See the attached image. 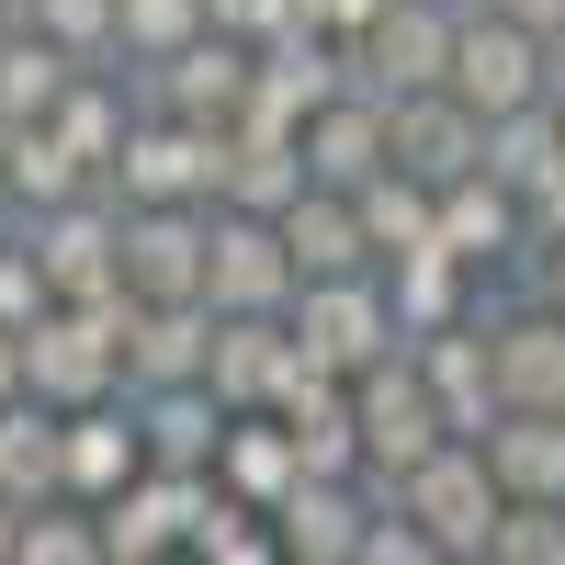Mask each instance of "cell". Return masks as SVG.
<instances>
[{
  "label": "cell",
  "mask_w": 565,
  "mask_h": 565,
  "mask_svg": "<svg viewBox=\"0 0 565 565\" xmlns=\"http://www.w3.org/2000/svg\"><path fill=\"white\" fill-rule=\"evenodd\" d=\"M554 79H565V57H554L543 23L463 0V34H452V79H441V90H463V103L498 125V114H521V103H554Z\"/></svg>",
  "instance_id": "6da1fadb"
},
{
  "label": "cell",
  "mask_w": 565,
  "mask_h": 565,
  "mask_svg": "<svg viewBox=\"0 0 565 565\" xmlns=\"http://www.w3.org/2000/svg\"><path fill=\"white\" fill-rule=\"evenodd\" d=\"M23 385L45 396V407H103V396H125V295L114 306H45L34 328H23Z\"/></svg>",
  "instance_id": "7a4b0ae2"
},
{
  "label": "cell",
  "mask_w": 565,
  "mask_h": 565,
  "mask_svg": "<svg viewBox=\"0 0 565 565\" xmlns=\"http://www.w3.org/2000/svg\"><path fill=\"white\" fill-rule=\"evenodd\" d=\"M351 407H362V476L385 487V498H396L418 463L452 441V418H441V396H430V373H418L407 351H385L373 373H351Z\"/></svg>",
  "instance_id": "3957f363"
},
{
  "label": "cell",
  "mask_w": 565,
  "mask_h": 565,
  "mask_svg": "<svg viewBox=\"0 0 565 565\" xmlns=\"http://www.w3.org/2000/svg\"><path fill=\"white\" fill-rule=\"evenodd\" d=\"M295 340H306L317 373H373L385 351H407V317H396L385 260H373V271H328V282H306V295H295Z\"/></svg>",
  "instance_id": "277c9868"
},
{
  "label": "cell",
  "mask_w": 565,
  "mask_h": 565,
  "mask_svg": "<svg viewBox=\"0 0 565 565\" xmlns=\"http://www.w3.org/2000/svg\"><path fill=\"white\" fill-rule=\"evenodd\" d=\"M215 159H226L215 125H181L159 103H136V125H125L103 181H114V204H215Z\"/></svg>",
  "instance_id": "5b68a950"
},
{
  "label": "cell",
  "mask_w": 565,
  "mask_h": 565,
  "mask_svg": "<svg viewBox=\"0 0 565 565\" xmlns=\"http://www.w3.org/2000/svg\"><path fill=\"white\" fill-rule=\"evenodd\" d=\"M23 226H34V260H45V282L68 306H114L125 295V204H114V181H90V193L45 204Z\"/></svg>",
  "instance_id": "8992f818"
},
{
  "label": "cell",
  "mask_w": 565,
  "mask_h": 565,
  "mask_svg": "<svg viewBox=\"0 0 565 565\" xmlns=\"http://www.w3.org/2000/svg\"><path fill=\"white\" fill-rule=\"evenodd\" d=\"M396 509H418V521H430L441 565H487V532H498L509 487H498L487 441H441V452H430V463H418V476L396 487Z\"/></svg>",
  "instance_id": "52a82bcc"
},
{
  "label": "cell",
  "mask_w": 565,
  "mask_h": 565,
  "mask_svg": "<svg viewBox=\"0 0 565 565\" xmlns=\"http://www.w3.org/2000/svg\"><path fill=\"white\" fill-rule=\"evenodd\" d=\"M295 295H306V271H295V249H282V215H238V204H215L204 306H226V317H295Z\"/></svg>",
  "instance_id": "ba28073f"
},
{
  "label": "cell",
  "mask_w": 565,
  "mask_h": 565,
  "mask_svg": "<svg viewBox=\"0 0 565 565\" xmlns=\"http://www.w3.org/2000/svg\"><path fill=\"white\" fill-rule=\"evenodd\" d=\"M249 79H260V45H238V34H193L181 57L136 68V103H159V114H181V125L238 136V114H249Z\"/></svg>",
  "instance_id": "9c48e42d"
},
{
  "label": "cell",
  "mask_w": 565,
  "mask_h": 565,
  "mask_svg": "<svg viewBox=\"0 0 565 565\" xmlns=\"http://www.w3.org/2000/svg\"><path fill=\"white\" fill-rule=\"evenodd\" d=\"M452 34H463V0H385V23L351 45V57H362V90H385V103L441 90V79H452Z\"/></svg>",
  "instance_id": "30bf717a"
},
{
  "label": "cell",
  "mask_w": 565,
  "mask_h": 565,
  "mask_svg": "<svg viewBox=\"0 0 565 565\" xmlns=\"http://www.w3.org/2000/svg\"><path fill=\"white\" fill-rule=\"evenodd\" d=\"M204 362H215V306L204 295H125V396L204 385Z\"/></svg>",
  "instance_id": "8fae6325"
},
{
  "label": "cell",
  "mask_w": 565,
  "mask_h": 565,
  "mask_svg": "<svg viewBox=\"0 0 565 565\" xmlns=\"http://www.w3.org/2000/svg\"><path fill=\"white\" fill-rule=\"evenodd\" d=\"M215 476H181V463H148L125 498H103V543L114 565H159V554H193V521H204Z\"/></svg>",
  "instance_id": "7c38bea8"
},
{
  "label": "cell",
  "mask_w": 565,
  "mask_h": 565,
  "mask_svg": "<svg viewBox=\"0 0 565 565\" xmlns=\"http://www.w3.org/2000/svg\"><path fill=\"white\" fill-rule=\"evenodd\" d=\"M407 362L430 373V396H441V418H452V441H487L498 430V351H487V306L476 317H452V328H418L407 340Z\"/></svg>",
  "instance_id": "4fadbf2b"
},
{
  "label": "cell",
  "mask_w": 565,
  "mask_h": 565,
  "mask_svg": "<svg viewBox=\"0 0 565 565\" xmlns=\"http://www.w3.org/2000/svg\"><path fill=\"white\" fill-rule=\"evenodd\" d=\"M373 509H385V487H373V476H295V498L271 509V532H282V554H295V565H362Z\"/></svg>",
  "instance_id": "5bb4252c"
},
{
  "label": "cell",
  "mask_w": 565,
  "mask_h": 565,
  "mask_svg": "<svg viewBox=\"0 0 565 565\" xmlns=\"http://www.w3.org/2000/svg\"><path fill=\"white\" fill-rule=\"evenodd\" d=\"M215 204H125V295H204Z\"/></svg>",
  "instance_id": "9a60e30c"
},
{
  "label": "cell",
  "mask_w": 565,
  "mask_h": 565,
  "mask_svg": "<svg viewBox=\"0 0 565 565\" xmlns=\"http://www.w3.org/2000/svg\"><path fill=\"white\" fill-rule=\"evenodd\" d=\"M396 170H418L430 193H452L463 170H487V114L463 90H407L396 103Z\"/></svg>",
  "instance_id": "2e32d148"
},
{
  "label": "cell",
  "mask_w": 565,
  "mask_h": 565,
  "mask_svg": "<svg viewBox=\"0 0 565 565\" xmlns=\"http://www.w3.org/2000/svg\"><path fill=\"white\" fill-rule=\"evenodd\" d=\"M385 159H396V103H385V90H362V79H351L340 103H317V114H306V170H317V181L362 193Z\"/></svg>",
  "instance_id": "e0dca14e"
},
{
  "label": "cell",
  "mask_w": 565,
  "mask_h": 565,
  "mask_svg": "<svg viewBox=\"0 0 565 565\" xmlns=\"http://www.w3.org/2000/svg\"><path fill=\"white\" fill-rule=\"evenodd\" d=\"M295 317H226L215 306V362H204V385L226 396V407H271L282 385H295Z\"/></svg>",
  "instance_id": "ac0fdd59"
},
{
  "label": "cell",
  "mask_w": 565,
  "mask_h": 565,
  "mask_svg": "<svg viewBox=\"0 0 565 565\" xmlns=\"http://www.w3.org/2000/svg\"><path fill=\"white\" fill-rule=\"evenodd\" d=\"M148 476V430H136V396H103V407H68V498H125Z\"/></svg>",
  "instance_id": "d6986e66"
},
{
  "label": "cell",
  "mask_w": 565,
  "mask_h": 565,
  "mask_svg": "<svg viewBox=\"0 0 565 565\" xmlns=\"http://www.w3.org/2000/svg\"><path fill=\"white\" fill-rule=\"evenodd\" d=\"M306 136H282V125H238L226 136V159H215V204H238V215H282L306 193Z\"/></svg>",
  "instance_id": "ffe728a7"
},
{
  "label": "cell",
  "mask_w": 565,
  "mask_h": 565,
  "mask_svg": "<svg viewBox=\"0 0 565 565\" xmlns=\"http://www.w3.org/2000/svg\"><path fill=\"white\" fill-rule=\"evenodd\" d=\"M441 249H463L476 271H498V260H521V249H532V204L509 193L498 170H463L452 193H441Z\"/></svg>",
  "instance_id": "44dd1931"
},
{
  "label": "cell",
  "mask_w": 565,
  "mask_h": 565,
  "mask_svg": "<svg viewBox=\"0 0 565 565\" xmlns=\"http://www.w3.org/2000/svg\"><path fill=\"white\" fill-rule=\"evenodd\" d=\"M226 407L215 385H148L136 396V430H148V463H181V476H215V452H226Z\"/></svg>",
  "instance_id": "7402d4cb"
},
{
  "label": "cell",
  "mask_w": 565,
  "mask_h": 565,
  "mask_svg": "<svg viewBox=\"0 0 565 565\" xmlns=\"http://www.w3.org/2000/svg\"><path fill=\"white\" fill-rule=\"evenodd\" d=\"M282 249H295V271H306V282H328V271H373L362 204L340 193V181H306V193L282 204Z\"/></svg>",
  "instance_id": "603a6c76"
},
{
  "label": "cell",
  "mask_w": 565,
  "mask_h": 565,
  "mask_svg": "<svg viewBox=\"0 0 565 565\" xmlns=\"http://www.w3.org/2000/svg\"><path fill=\"white\" fill-rule=\"evenodd\" d=\"M295 476H306V452H295V430H282L271 407H238V418H226V452H215V487H226V498L282 509Z\"/></svg>",
  "instance_id": "cb8c5ba5"
},
{
  "label": "cell",
  "mask_w": 565,
  "mask_h": 565,
  "mask_svg": "<svg viewBox=\"0 0 565 565\" xmlns=\"http://www.w3.org/2000/svg\"><path fill=\"white\" fill-rule=\"evenodd\" d=\"M385 282H396V317H407V340H418V328H452V317H476L487 306V271L476 260H463V249H396L385 260Z\"/></svg>",
  "instance_id": "d4e9b609"
},
{
  "label": "cell",
  "mask_w": 565,
  "mask_h": 565,
  "mask_svg": "<svg viewBox=\"0 0 565 565\" xmlns=\"http://www.w3.org/2000/svg\"><path fill=\"white\" fill-rule=\"evenodd\" d=\"M68 79H79V57H68L57 34L23 23V12H0V125H45Z\"/></svg>",
  "instance_id": "484cf974"
},
{
  "label": "cell",
  "mask_w": 565,
  "mask_h": 565,
  "mask_svg": "<svg viewBox=\"0 0 565 565\" xmlns=\"http://www.w3.org/2000/svg\"><path fill=\"white\" fill-rule=\"evenodd\" d=\"M487 463L509 498H565V407H498Z\"/></svg>",
  "instance_id": "4316f807"
},
{
  "label": "cell",
  "mask_w": 565,
  "mask_h": 565,
  "mask_svg": "<svg viewBox=\"0 0 565 565\" xmlns=\"http://www.w3.org/2000/svg\"><path fill=\"white\" fill-rule=\"evenodd\" d=\"M68 136V148L90 159V170H114V148H125V125H136V79L125 68H79L68 90H57V114H45Z\"/></svg>",
  "instance_id": "83f0119b"
},
{
  "label": "cell",
  "mask_w": 565,
  "mask_h": 565,
  "mask_svg": "<svg viewBox=\"0 0 565 565\" xmlns=\"http://www.w3.org/2000/svg\"><path fill=\"white\" fill-rule=\"evenodd\" d=\"M351 204H362V238H373V260H396V249H430V238H441V193H430L418 170H396V159L373 170Z\"/></svg>",
  "instance_id": "f1b7e54d"
},
{
  "label": "cell",
  "mask_w": 565,
  "mask_h": 565,
  "mask_svg": "<svg viewBox=\"0 0 565 565\" xmlns=\"http://www.w3.org/2000/svg\"><path fill=\"white\" fill-rule=\"evenodd\" d=\"M90 181H103V170H90L57 125H12V193H0V215H45V204L90 193Z\"/></svg>",
  "instance_id": "f546056e"
},
{
  "label": "cell",
  "mask_w": 565,
  "mask_h": 565,
  "mask_svg": "<svg viewBox=\"0 0 565 565\" xmlns=\"http://www.w3.org/2000/svg\"><path fill=\"white\" fill-rule=\"evenodd\" d=\"M487 170L509 181V193H554V170H565V114L554 103H521V114H498L487 125Z\"/></svg>",
  "instance_id": "4dcf8cb0"
},
{
  "label": "cell",
  "mask_w": 565,
  "mask_h": 565,
  "mask_svg": "<svg viewBox=\"0 0 565 565\" xmlns=\"http://www.w3.org/2000/svg\"><path fill=\"white\" fill-rule=\"evenodd\" d=\"M23 565H114L103 509H90V498H34L23 509Z\"/></svg>",
  "instance_id": "1f68e13d"
},
{
  "label": "cell",
  "mask_w": 565,
  "mask_h": 565,
  "mask_svg": "<svg viewBox=\"0 0 565 565\" xmlns=\"http://www.w3.org/2000/svg\"><path fill=\"white\" fill-rule=\"evenodd\" d=\"M193 34H215V12H204V0H125V12H114L125 79H136V68H159V57H181Z\"/></svg>",
  "instance_id": "d6a6232c"
},
{
  "label": "cell",
  "mask_w": 565,
  "mask_h": 565,
  "mask_svg": "<svg viewBox=\"0 0 565 565\" xmlns=\"http://www.w3.org/2000/svg\"><path fill=\"white\" fill-rule=\"evenodd\" d=\"M193 554L204 565H271L282 554V532H271V509H249V498H204V521H193Z\"/></svg>",
  "instance_id": "836d02e7"
},
{
  "label": "cell",
  "mask_w": 565,
  "mask_h": 565,
  "mask_svg": "<svg viewBox=\"0 0 565 565\" xmlns=\"http://www.w3.org/2000/svg\"><path fill=\"white\" fill-rule=\"evenodd\" d=\"M12 12L45 23L79 68H125V45H114V12H125V0H12Z\"/></svg>",
  "instance_id": "e575fe53"
},
{
  "label": "cell",
  "mask_w": 565,
  "mask_h": 565,
  "mask_svg": "<svg viewBox=\"0 0 565 565\" xmlns=\"http://www.w3.org/2000/svg\"><path fill=\"white\" fill-rule=\"evenodd\" d=\"M487 565H565V498H509L487 532Z\"/></svg>",
  "instance_id": "d590c367"
},
{
  "label": "cell",
  "mask_w": 565,
  "mask_h": 565,
  "mask_svg": "<svg viewBox=\"0 0 565 565\" xmlns=\"http://www.w3.org/2000/svg\"><path fill=\"white\" fill-rule=\"evenodd\" d=\"M45 306H57V282H45V260H34V226L0 215V328H34Z\"/></svg>",
  "instance_id": "8d00e7d4"
},
{
  "label": "cell",
  "mask_w": 565,
  "mask_h": 565,
  "mask_svg": "<svg viewBox=\"0 0 565 565\" xmlns=\"http://www.w3.org/2000/svg\"><path fill=\"white\" fill-rule=\"evenodd\" d=\"M306 23H317V34H340V45H362L373 23H385V0H306Z\"/></svg>",
  "instance_id": "74e56055"
},
{
  "label": "cell",
  "mask_w": 565,
  "mask_h": 565,
  "mask_svg": "<svg viewBox=\"0 0 565 565\" xmlns=\"http://www.w3.org/2000/svg\"><path fill=\"white\" fill-rule=\"evenodd\" d=\"M521 282L543 306H565V238H543V249H521Z\"/></svg>",
  "instance_id": "f35d334b"
},
{
  "label": "cell",
  "mask_w": 565,
  "mask_h": 565,
  "mask_svg": "<svg viewBox=\"0 0 565 565\" xmlns=\"http://www.w3.org/2000/svg\"><path fill=\"white\" fill-rule=\"evenodd\" d=\"M543 238H565V170H554V193H532V249Z\"/></svg>",
  "instance_id": "ab89813d"
},
{
  "label": "cell",
  "mask_w": 565,
  "mask_h": 565,
  "mask_svg": "<svg viewBox=\"0 0 565 565\" xmlns=\"http://www.w3.org/2000/svg\"><path fill=\"white\" fill-rule=\"evenodd\" d=\"M23 396V328H0V407Z\"/></svg>",
  "instance_id": "60d3db41"
},
{
  "label": "cell",
  "mask_w": 565,
  "mask_h": 565,
  "mask_svg": "<svg viewBox=\"0 0 565 565\" xmlns=\"http://www.w3.org/2000/svg\"><path fill=\"white\" fill-rule=\"evenodd\" d=\"M0 565H23V498L0 487Z\"/></svg>",
  "instance_id": "b9f144b4"
},
{
  "label": "cell",
  "mask_w": 565,
  "mask_h": 565,
  "mask_svg": "<svg viewBox=\"0 0 565 565\" xmlns=\"http://www.w3.org/2000/svg\"><path fill=\"white\" fill-rule=\"evenodd\" d=\"M487 12H521V23H543V34H554V23H565V0H487Z\"/></svg>",
  "instance_id": "7bdbcfd3"
},
{
  "label": "cell",
  "mask_w": 565,
  "mask_h": 565,
  "mask_svg": "<svg viewBox=\"0 0 565 565\" xmlns=\"http://www.w3.org/2000/svg\"><path fill=\"white\" fill-rule=\"evenodd\" d=\"M0 193H12V125H0Z\"/></svg>",
  "instance_id": "ee69618b"
},
{
  "label": "cell",
  "mask_w": 565,
  "mask_h": 565,
  "mask_svg": "<svg viewBox=\"0 0 565 565\" xmlns=\"http://www.w3.org/2000/svg\"><path fill=\"white\" fill-rule=\"evenodd\" d=\"M554 57H565V23H554ZM554 90H565V79H554Z\"/></svg>",
  "instance_id": "f6af8a7d"
},
{
  "label": "cell",
  "mask_w": 565,
  "mask_h": 565,
  "mask_svg": "<svg viewBox=\"0 0 565 565\" xmlns=\"http://www.w3.org/2000/svg\"><path fill=\"white\" fill-rule=\"evenodd\" d=\"M554 114H565V90H554Z\"/></svg>",
  "instance_id": "bcb514c9"
},
{
  "label": "cell",
  "mask_w": 565,
  "mask_h": 565,
  "mask_svg": "<svg viewBox=\"0 0 565 565\" xmlns=\"http://www.w3.org/2000/svg\"><path fill=\"white\" fill-rule=\"evenodd\" d=\"M0 12H12V0H0Z\"/></svg>",
  "instance_id": "7dc6e473"
}]
</instances>
